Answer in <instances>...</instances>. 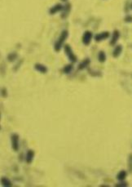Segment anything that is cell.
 <instances>
[{"mask_svg":"<svg viewBox=\"0 0 132 187\" xmlns=\"http://www.w3.org/2000/svg\"><path fill=\"white\" fill-rule=\"evenodd\" d=\"M68 30H63L62 32H61V34H60L59 39H58V40L56 41V43H55V45H54V49H55V51H56V52H60L61 48H62V47H63V45H64L65 40L68 39Z\"/></svg>","mask_w":132,"mask_h":187,"instance_id":"1","label":"cell"},{"mask_svg":"<svg viewBox=\"0 0 132 187\" xmlns=\"http://www.w3.org/2000/svg\"><path fill=\"white\" fill-rule=\"evenodd\" d=\"M64 52L66 54V56L68 57V59L69 61H71L72 63H75L77 61V57L76 55L74 54V52H73V49L71 48V47L68 45V44H65L64 47Z\"/></svg>","mask_w":132,"mask_h":187,"instance_id":"2","label":"cell"},{"mask_svg":"<svg viewBox=\"0 0 132 187\" xmlns=\"http://www.w3.org/2000/svg\"><path fill=\"white\" fill-rule=\"evenodd\" d=\"M19 141L20 137L17 133H12L11 135V143H12V147L14 151H18L19 150Z\"/></svg>","mask_w":132,"mask_h":187,"instance_id":"3","label":"cell"},{"mask_svg":"<svg viewBox=\"0 0 132 187\" xmlns=\"http://www.w3.org/2000/svg\"><path fill=\"white\" fill-rule=\"evenodd\" d=\"M93 39V34L91 31H85V33L83 34V36H82V41L84 45L87 46L89 45L91 43V40Z\"/></svg>","mask_w":132,"mask_h":187,"instance_id":"4","label":"cell"},{"mask_svg":"<svg viewBox=\"0 0 132 187\" xmlns=\"http://www.w3.org/2000/svg\"><path fill=\"white\" fill-rule=\"evenodd\" d=\"M109 36H110V34L109 31H104V32L99 33L97 35H95V40L96 42H101V41H104L108 38H109Z\"/></svg>","mask_w":132,"mask_h":187,"instance_id":"5","label":"cell"},{"mask_svg":"<svg viewBox=\"0 0 132 187\" xmlns=\"http://www.w3.org/2000/svg\"><path fill=\"white\" fill-rule=\"evenodd\" d=\"M64 8V6L60 3H57V4L54 5L53 7H51L50 10H49V12L51 15H55L57 12H62V10Z\"/></svg>","mask_w":132,"mask_h":187,"instance_id":"6","label":"cell"},{"mask_svg":"<svg viewBox=\"0 0 132 187\" xmlns=\"http://www.w3.org/2000/svg\"><path fill=\"white\" fill-rule=\"evenodd\" d=\"M34 156H35V152H34L33 150H29L27 153H26V161L28 164L32 163V162L34 161Z\"/></svg>","mask_w":132,"mask_h":187,"instance_id":"7","label":"cell"},{"mask_svg":"<svg viewBox=\"0 0 132 187\" xmlns=\"http://www.w3.org/2000/svg\"><path fill=\"white\" fill-rule=\"evenodd\" d=\"M34 69L41 74H46L48 71V69L46 65H43V64H39V63L34 65Z\"/></svg>","mask_w":132,"mask_h":187,"instance_id":"8","label":"cell"},{"mask_svg":"<svg viewBox=\"0 0 132 187\" xmlns=\"http://www.w3.org/2000/svg\"><path fill=\"white\" fill-rule=\"evenodd\" d=\"M120 38V32L118 30H114L113 31V37H112V39L110 40V45L111 46H113V45H115L117 43V41H118V39Z\"/></svg>","mask_w":132,"mask_h":187,"instance_id":"9","label":"cell"},{"mask_svg":"<svg viewBox=\"0 0 132 187\" xmlns=\"http://www.w3.org/2000/svg\"><path fill=\"white\" fill-rule=\"evenodd\" d=\"M70 10H71V5L70 3H68V4H66L65 6H64V8L62 10V14H61V17L64 19V18H66L68 17V13L70 12Z\"/></svg>","mask_w":132,"mask_h":187,"instance_id":"10","label":"cell"},{"mask_svg":"<svg viewBox=\"0 0 132 187\" xmlns=\"http://www.w3.org/2000/svg\"><path fill=\"white\" fill-rule=\"evenodd\" d=\"M122 52V45L116 46L115 48L113 49V57H114V58L118 57L121 55Z\"/></svg>","mask_w":132,"mask_h":187,"instance_id":"11","label":"cell"},{"mask_svg":"<svg viewBox=\"0 0 132 187\" xmlns=\"http://www.w3.org/2000/svg\"><path fill=\"white\" fill-rule=\"evenodd\" d=\"M90 59L89 58H86V59H85V60H83V61H82L81 63L78 65V70H84V69H86V68H87L88 66H89L90 65Z\"/></svg>","mask_w":132,"mask_h":187,"instance_id":"12","label":"cell"},{"mask_svg":"<svg viewBox=\"0 0 132 187\" xmlns=\"http://www.w3.org/2000/svg\"><path fill=\"white\" fill-rule=\"evenodd\" d=\"M126 177H127V172L125 171V170L120 171L117 174V179L118 181H124L125 179L126 178Z\"/></svg>","mask_w":132,"mask_h":187,"instance_id":"13","label":"cell"},{"mask_svg":"<svg viewBox=\"0 0 132 187\" xmlns=\"http://www.w3.org/2000/svg\"><path fill=\"white\" fill-rule=\"evenodd\" d=\"M1 183H2V185L5 187L12 186V181H11L8 178H7V177H2V179H1Z\"/></svg>","mask_w":132,"mask_h":187,"instance_id":"14","label":"cell"},{"mask_svg":"<svg viewBox=\"0 0 132 187\" xmlns=\"http://www.w3.org/2000/svg\"><path fill=\"white\" fill-rule=\"evenodd\" d=\"M106 53L104 51H100L98 54V60L100 63H104V61H106Z\"/></svg>","mask_w":132,"mask_h":187,"instance_id":"15","label":"cell"},{"mask_svg":"<svg viewBox=\"0 0 132 187\" xmlns=\"http://www.w3.org/2000/svg\"><path fill=\"white\" fill-rule=\"evenodd\" d=\"M73 70V64H68V65H66L64 67L63 69V72L64 74H70L72 72V70Z\"/></svg>","mask_w":132,"mask_h":187,"instance_id":"16","label":"cell"},{"mask_svg":"<svg viewBox=\"0 0 132 187\" xmlns=\"http://www.w3.org/2000/svg\"><path fill=\"white\" fill-rule=\"evenodd\" d=\"M88 73H89L90 75L93 76V77H100L101 76V72L100 71H93L91 69H88Z\"/></svg>","mask_w":132,"mask_h":187,"instance_id":"17","label":"cell"},{"mask_svg":"<svg viewBox=\"0 0 132 187\" xmlns=\"http://www.w3.org/2000/svg\"><path fill=\"white\" fill-rule=\"evenodd\" d=\"M18 57L17 52H12V53H9V55L8 56V59L9 61H14Z\"/></svg>","mask_w":132,"mask_h":187,"instance_id":"18","label":"cell"},{"mask_svg":"<svg viewBox=\"0 0 132 187\" xmlns=\"http://www.w3.org/2000/svg\"><path fill=\"white\" fill-rule=\"evenodd\" d=\"M128 170L130 172H132V154L129 155L128 159Z\"/></svg>","mask_w":132,"mask_h":187,"instance_id":"19","label":"cell"},{"mask_svg":"<svg viewBox=\"0 0 132 187\" xmlns=\"http://www.w3.org/2000/svg\"><path fill=\"white\" fill-rule=\"evenodd\" d=\"M116 186L117 187H126L128 186V184L127 182H125L124 181H122V182L119 183V184H117L116 185Z\"/></svg>","mask_w":132,"mask_h":187,"instance_id":"20","label":"cell"},{"mask_svg":"<svg viewBox=\"0 0 132 187\" xmlns=\"http://www.w3.org/2000/svg\"><path fill=\"white\" fill-rule=\"evenodd\" d=\"M2 96L3 97H7L8 96V91H7V89L3 87V88H2Z\"/></svg>","mask_w":132,"mask_h":187,"instance_id":"21","label":"cell"},{"mask_svg":"<svg viewBox=\"0 0 132 187\" xmlns=\"http://www.w3.org/2000/svg\"><path fill=\"white\" fill-rule=\"evenodd\" d=\"M125 21H126V22H132V17H131V16H130V15H128V16H126V17H125Z\"/></svg>","mask_w":132,"mask_h":187,"instance_id":"22","label":"cell"},{"mask_svg":"<svg viewBox=\"0 0 132 187\" xmlns=\"http://www.w3.org/2000/svg\"><path fill=\"white\" fill-rule=\"evenodd\" d=\"M61 1H62V2H64V3H65V2H67L68 0H61Z\"/></svg>","mask_w":132,"mask_h":187,"instance_id":"23","label":"cell"},{"mask_svg":"<svg viewBox=\"0 0 132 187\" xmlns=\"http://www.w3.org/2000/svg\"><path fill=\"white\" fill-rule=\"evenodd\" d=\"M131 8H132V3H131Z\"/></svg>","mask_w":132,"mask_h":187,"instance_id":"24","label":"cell"}]
</instances>
